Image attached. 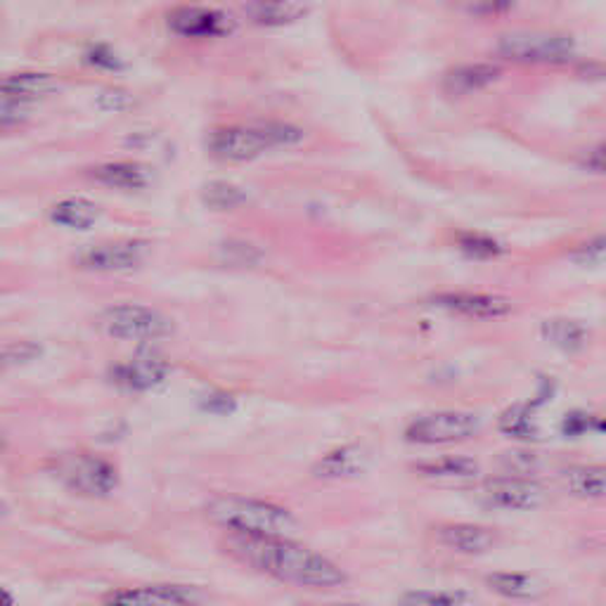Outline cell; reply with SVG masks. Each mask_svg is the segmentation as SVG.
<instances>
[{
	"label": "cell",
	"instance_id": "7402d4cb",
	"mask_svg": "<svg viewBox=\"0 0 606 606\" xmlns=\"http://www.w3.org/2000/svg\"><path fill=\"white\" fill-rule=\"evenodd\" d=\"M498 427L504 436L514 441H540V429L536 424V417H533V406H526V403H516V406L504 410Z\"/></svg>",
	"mask_w": 606,
	"mask_h": 606
},
{
	"label": "cell",
	"instance_id": "d6a6232c",
	"mask_svg": "<svg viewBox=\"0 0 606 606\" xmlns=\"http://www.w3.org/2000/svg\"><path fill=\"white\" fill-rule=\"evenodd\" d=\"M97 105L103 109H112V112H124V109H131L136 105V100L124 93V91H105L100 93L97 97Z\"/></svg>",
	"mask_w": 606,
	"mask_h": 606
},
{
	"label": "cell",
	"instance_id": "8992f818",
	"mask_svg": "<svg viewBox=\"0 0 606 606\" xmlns=\"http://www.w3.org/2000/svg\"><path fill=\"white\" fill-rule=\"evenodd\" d=\"M481 500L488 508L496 510H508V512H531L538 510L540 504L547 500L545 488L533 481L531 476H493V479H486L481 486Z\"/></svg>",
	"mask_w": 606,
	"mask_h": 606
},
{
	"label": "cell",
	"instance_id": "52a82bcc",
	"mask_svg": "<svg viewBox=\"0 0 606 606\" xmlns=\"http://www.w3.org/2000/svg\"><path fill=\"white\" fill-rule=\"evenodd\" d=\"M498 53L510 62L561 65L573 57V40L567 36H508L498 43Z\"/></svg>",
	"mask_w": 606,
	"mask_h": 606
},
{
	"label": "cell",
	"instance_id": "836d02e7",
	"mask_svg": "<svg viewBox=\"0 0 606 606\" xmlns=\"http://www.w3.org/2000/svg\"><path fill=\"white\" fill-rule=\"evenodd\" d=\"M22 105H24L22 100H10V103L0 105V126H10V124L22 121L26 117V109Z\"/></svg>",
	"mask_w": 606,
	"mask_h": 606
},
{
	"label": "cell",
	"instance_id": "44dd1931",
	"mask_svg": "<svg viewBox=\"0 0 606 606\" xmlns=\"http://www.w3.org/2000/svg\"><path fill=\"white\" fill-rule=\"evenodd\" d=\"M561 483L575 498L599 500L606 493V469L602 465H575L561 471Z\"/></svg>",
	"mask_w": 606,
	"mask_h": 606
},
{
	"label": "cell",
	"instance_id": "8d00e7d4",
	"mask_svg": "<svg viewBox=\"0 0 606 606\" xmlns=\"http://www.w3.org/2000/svg\"><path fill=\"white\" fill-rule=\"evenodd\" d=\"M0 606H14V597L8 593L5 587H0Z\"/></svg>",
	"mask_w": 606,
	"mask_h": 606
},
{
	"label": "cell",
	"instance_id": "3957f363",
	"mask_svg": "<svg viewBox=\"0 0 606 606\" xmlns=\"http://www.w3.org/2000/svg\"><path fill=\"white\" fill-rule=\"evenodd\" d=\"M97 327L103 335L124 341H159L176 331L168 315L156 308L136 306V303L105 308L97 315Z\"/></svg>",
	"mask_w": 606,
	"mask_h": 606
},
{
	"label": "cell",
	"instance_id": "7a4b0ae2",
	"mask_svg": "<svg viewBox=\"0 0 606 606\" xmlns=\"http://www.w3.org/2000/svg\"><path fill=\"white\" fill-rule=\"evenodd\" d=\"M205 514L213 526L242 536H284L296 528V518L290 510L276 502L244 498V496H215L205 504Z\"/></svg>",
	"mask_w": 606,
	"mask_h": 606
},
{
	"label": "cell",
	"instance_id": "277c9868",
	"mask_svg": "<svg viewBox=\"0 0 606 606\" xmlns=\"http://www.w3.org/2000/svg\"><path fill=\"white\" fill-rule=\"evenodd\" d=\"M57 479L85 498H107L119 486V471L109 459L93 453H69L55 459Z\"/></svg>",
	"mask_w": 606,
	"mask_h": 606
},
{
	"label": "cell",
	"instance_id": "e575fe53",
	"mask_svg": "<svg viewBox=\"0 0 606 606\" xmlns=\"http://www.w3.org/2000/svg\"><path fill=\"white\" fill-rule=\"evenodd\" d=\"M595 422V417H590V415H567V420H564V434L567 436H581L583 431L590 429V424Z\"/></svg>",
	"mask_w": 606,
	"mask_h": 606
},
{
	"label": "cell",
	"instance_id": "f35d334b",
	"mask_svg": "<svg viewBox=\"0 0 606 606\" xmlns=\"http://www.w3.org/2000/svg\"><path fill=\"white\" fill-rule=\"evenodd\" d=\"M331 606H372V604H360V602H343V604H331Z\"/></svg>",
	"mask_w": 606,
	"mask_h": 606
},
{
	"label": "cell",
	"instance_id": "2e32d148",
	"mask_svg": "<svg viewBox=\"0 0 606 606\" xmlns=\"http://www.w3.org/2000/svg\"><path fill=\"white\" fill-rule=\"evenodd\" d=\"M415 471L427 481L436 483H465L474 481L481 474V465L474 457L465 455H443L434 459L417 462Z\"/></svg>",
	"mask_w": 606,
	"mask_h": 606
},
{
	"label": "cell",
	"instance_id": "484cf974",
	"mask_svg": "<svg viewBox=\"0 0 606 606\" xmlns=\"http://www.w3.org/2000/svg\"><path fill=\"white\" fill-rule=\"evenodd\" d=\"M543 337L550 341L557 349L575 353L587 343V329L575 321H550L543 325Z\"/></svg>",
	"mask_w": 606,
	"mask_h": 606
},
{
	"label": "cell",
	"instance_id": "f546056e",
	"mask_svg": "<svg viewBox=\"0 0 606 606\" xmlns=\"http://www.w3.org/2000/svg\"><path fill=\"white\" fill-rule=\"evenodd\" d=\"M453 8L474 18H500L514 8V0H451Z\"/></svg>",
	"mask_w": 606,
	"mask_h": 606
},
{
	"label": "cell",
	"instance_id": "74e56055",
	"mask_svg": "<svg viewBox=\"0 0 606 606\" xmlns=\"http://www.w3.org/2000/svg\"><path fill=\"white\" fill-rule=\"evenodd\" d=\"M5 365H12L10 349H0V368H5Z\"/></svg>",
	"mask_w": 606,
	"mask_h": 606
},
{
	"label": "cell",
	"instance_id": "d590c367",
	"mask_svg": "<svg viewBox=\"0 0 606 606\" xmlns=\"http://www.w3.org/2000/svg\"><path fill=\"white\" fill-rule=\"evenodd\" d=\"M205 408L209 412H215V415H228V412H233L235 410V400L230 398V396H209V400L205 403Z\"/></svg>",
	"mask_w": 606,
	"mask_h": 606
},
{
	"label": "cell",
	"instance_id": "d6986e66",
	"mask_svg": "<svg viewBox=\"0 0 606 606\" xmlns=\"http://www.w3.org/2000/svg\"><path fill=\"white\" fill-rule=\"evenodd\" d=\"M502 77V69L496 65H459L453 67L443 79V89L451 95H471L479 93L488 85H493Z\"/></svg>",
	"mask_w": 606,
	"mask_h": 606
},
{
	"label": "cell",
	"instance_id": "9c48e42d",
	"mask_svg": "<svg viewBox=\"0 0 606 606\" xmlns=\"http://www.w3.org/2000/svg\"><path fill=\"white\" fill-rule=\"evenodd\" d=\"M207 150L211 156L221 159V162H252V159L261 156L268 145L261 131H258V126H230L209 133Z\"/></svg>",
	"mask_w": 606,
	"mask_h": 606
},
{
	"label": "cell",
	"instance_id": "4316f807",
	"mask_svg": "<svg viewBox=\"0 0 606 606\" xmlns=\"http://www.w3.org/2000/svg\"><path fill=\"white\" fill-rule=\"evenodd\" d=\"M201 201H205L209 209L230 211V209L242 207L244 201H247V195H244L240 187L230 185L225 180H213V183L205 185V190H201Z\"/></svg>",
	"mask_w": 606,
	"mask_h": 606
},
{
	"label": "cell",
	"instance_id": "7c38bea8",
	"mask_svg": "<svg viewBox=\"0 0 606 606\" xmlns=\"http://www.w3.org/2000/svg\"><path fill=\"white\" fill-rule=\"evenodd\" d=\"M148 256L145 242H114V244H100V247L85 249L79 254L77 264L91 270H133L138 268Z\"/></svg>",
	"mask_w": 606,
	"mask_h": 606
},
{
	"label": "cell",
	"instance_id": "9a60e30c",
	"mask_svg": "<svg viewBox=\"0 0 606 606\" xmlns=\"http://www.w3.org/2000/svg\"><path fill=\"white\" fill-rule=\"evenodd\" d=\"M436 540L459 555H486L496 547L498 536L493 528L479 524H443L436 528Z\"/></svg>",
	"mask_w": 606,
	"mask_h": 606
},
{
	"label": "cell",
	"instance_id": "6da1fadb",
	"mask_svg": "<svg viewBox=\"0 0 606 606\" xmlns=\"http://www.w3.org/2000/svg\"><path fill=\"white\" fill-rule=\"evenodd\" d=\"M225 552L240 564L303 590H329L346 583V573L325 555L284 536H242L228 533Z\"/></svg>",
	"mask_w": 606,
	"mask_h": 606
},
{
	"label": "cell",
	"instance_id": "e0dca14e",
	"mask_svg": "<svg viewBox=\"0 0 606 606\" xmlns=\"http://www.w3.org/2000/svg\"><path fill=\"white\" fill-rule=\"evenodd\" d=\"M488 590H493L496 595L514 602H536L545 597L547 585L538 579V575L526 571H498L486 575Z\"/></svg>",
	"mask_w": 606,
	"mask_h": 606
},
{
	"label": "cell",
	"instance_id": "d4e9b609",
	"mask_svg": "<svg viewBox=\"0 0 606 606\" xmlns=\"http://www.w3.org/2000/svg\"><path fill=\"white\" fill-rule=\"evenodd\" d=\"M400 606H479L467 590H412L400 597Z\"/></svg>",
	"mask_w": 606,
	"mask_h": 606
},
{
	"label": "cell",
	"instance_id": "f1b7e54d",
	"mask_svg": "<svg viewBox=\"0 0 606 606\" xmlns=\"http://www.w3.org/2000/svg\"><path fill=\"white\" fill-rule=\"evenodd\" d=\"M258 131H261L268 150L270 148H290L296 145V142L303 140V131L296 128L294 124H282V121H268L258 126Z\"/></svg>",
	"mask_w": 606,
	"mask_h": 606
},
{
	"label": "cell",
	"instance_id": "603a6c76",
	"mask_svg": "<svg viewBox=\"0 0 606 606\" xmlns=\"http://www.w3.org/2000/svg\"><path fill=\"white\" fill-rule=\"evenodd\" d=\"M50 219L57 225L74 228V230H89L97 223L100 209L89 199H67V201H60V205L53 209Z\"/></svg>",
	"mask_w": 606,
	"mask_h": 606
},
{
	"label": "cell",
	"instance_id": "83f0119b",
	"mask_svg": "<svg viewBox=\"0 0 606 606\" xmlns=\"http://www.w3.org/2000/svg\"><path fill=\"white\" fill-rule=\"evenodd\" d=\"M457 247L467 258H474V261H490V258H498L500 252H502V247H500L496 237L481 235V233L459 235Z\"/></svg>",
	"mask_w": 606,
	"mask_h": 606
},
{
	"label": "cell",
	"instance_id": "ffe728a7",
	"mask_svg": "<svg viewBox=\"0 0 606 606\" xmlns=\"http://www.w3.org/2000/svg\"><path fill=\"white\" fill-rule=\"evenodd\" d=\"M91 176L107 187H117V190H140L152 183V173L136 162H112L91 171Z\"/></svg>",
	"mask_w": 606,
	"mask_h": 606
},
{
	"label": "cell",
	"instance_id": "ba28073f",
	"mask_svg": "<svg viewBox=\"0 0 606 606\" xmlns=\"http://www.w3.org/2000/svg\"><path fill=\"white\" fill-rule=\"evenodd\" d=\"M107 606H199L201 593L193 585L159 583L114 590L105 597Z\"/></svg>",
	"mask_w": 606,
	"mask_h": 606
},
{
	"label": "cell",
	"instance_id": "4fadbf2b",
	"mask_svg": "<svg viewBox=\"0 0 606 606\" xmlns=\"http://www.w3.org/2000/svg\"><path fill=\"white\" fill-rule=\"evenodd\" d=\"M171 374V365L156 356H138L128 363L112 368V382L126 392H150L164 384Z\"/></svg>",
	"mask_w": 606,
	"mask_h": 606
},
{
	"label": "cell",
	"instance_id": "30bf717a",
	"mask_svg": "<svg viewBox=\"0 0 606 606\" xmlns=\"http://www.w3.org/2000/svg\"><path fill=\"white\" fill-rule=\"evenodd\" d=\"M431 303L453 315L471 317V321H498V317L512 313V303L508 299L481 292H443L431 296Z\"/></svg>",
	"mask_w": 606,
	"mask_h": 606
},
{
	"label": "cell",
	"instance_id": "5b68a950",
	"mask_svg": "<svg viewBox=\"0 0 606 606\" xmlns=\"http://www.w3.org/2000/svg\"><path fill=\"white\" fill-rule=\"evenodd\" d=\"M481 431V420L474 412L441 410L420 415L406 427V441L415 445H445L469 441Z\"/></svg>",
	"mask_w": 606,
	"mask_h": 606
},
{
	"label": "cell",
	"instance_id": "5bb4252c",
	"mask_svg": "<svg viewBox=\"0 0 606 606\" xmlns=\"http://www.w3.org/2000/svg\"><path fill=\"white\" fill-rule=\"evenodd\" d=\"M370 467V453L365 445L349 443L341 445V448L329 451L321 459L315 462L313 476L315 479H327V481H339V479H356V476L365 474Z\"/></svg>",
	"mask_w": 606,
	"mask_h": 606
},
{
	"label": "cell",
	"instance_id": "8fae6325",
	"mask_svg": "<svg viewBox=\"0 0 606 606\" xmlns=\"http://www.w3.org/2000/svg\"><path fill=\"white\" fill-rule=\"evenodd\" d=\"M171 32L190 38H213L233 32V18L213 8H176L168 14Z\"/></svg>",
	"mask_w": 606,
	"mask_h": 606
},
{
	"label": "cell",
	"instance_id": "ab89813d",
	"mask_svg": "<svg viewBox=\"0 0 606 606\" xmlns=\"http://www.w3.org/2000/svg\"><path fill=\"white\" fill-rule=\"evenodd\" d=\"M0 448H3V439H0Z\"/></svg>",
	"mask_w": 606,
	"mask_h": 606
},
{
	"label": "cell",
	"instance_id": "cb8c5ba5",
	"mask_svg": "<svg viewBox=\"0 0 606 606\" xmlns=\"http://www.w3.org/2000/svg\"><path fill=\"white\" fill-rule=\"evenodd\" d=\"M57 91V81L48 74H18L0 81V93L10 100H28Z\"/></svg>",
	"mask_w": 606,
	"mask_h": 606
},
{
	"label": "cell",
	"instance_id": "4dcf8cb0",
	"mask_svg": "<svg viewBox=\"0 0 606 606\" xmlns=\"http://www.w3.org/2000/svg\"><path fill=\"white\" fill-rule=\"evenodd\" d=\"M85 60H89V65L107 71H119L124 67L109 46H93L89 53H85Z\"/></svg>",
	"mask_w": 606,
	"mask_h": 606
},
{
	"label": "cell",
	"instance_id": "1f68e13d",
	"mask_svg": "<svg viewBox=\"0 0 606 606\" xmlns=\"http://www.w3.org/2000/svg\"><path fill=\"white\" fill-rule=\"evenodd\" d=\"M573 261L581 264V266H599L604 261V240L602 237H595L590 244H585L583 249H579L573 254Z\"/></svg>",
	"mask_w": 606,
	"mask_h": 606
},
{
	"label": "cell",
	"instance_id": "ac0fdd59",
	"mask_svg": "<svg viewBox=\"0 0 606 606\" xmlns=\"http://www.w3.org/2000/svg\"><path fill=\"white\" fill-rule=\"evenodd\" d=\"M311 10V0H249L247 18L258 26H287L301 18H306Z\"/></svg>",
	"mask_w": 606,
	"mask_h": 606
}]
</instances>
